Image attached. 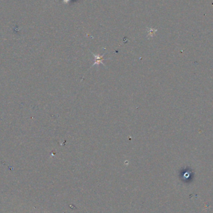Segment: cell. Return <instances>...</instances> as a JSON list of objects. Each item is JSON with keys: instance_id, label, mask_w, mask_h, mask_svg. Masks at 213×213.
Listing matches in <instances>:
<instances>
[{"instance_id": "6da1fadb", "label": "cell", "mask_w": 213, "mask_h": 213, "mask_svg": "<svg viewBox=\"0 0 213 213\" xmlns=\"http://www.w3.org/2000/svg\"><path fill=\"white\" fill-rule=\"evenodd\" d=\"M93 55H94V57H95V61H94V64L92 65V66H94L96 64L99 65L100 64H102L104 65V63H103V61H104V58H103V56L104 55L102 56H100V55H95L94 54H93Z\"/></svg>"}]
</instances>
